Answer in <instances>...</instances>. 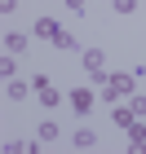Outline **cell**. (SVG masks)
<instances>
[{
  "mask_svg": "<svg viewBox=\"0 0 146 154\" xmlns=\"http://www.w3.org/2000/svg\"><path fill=\"white\" fill-rule=\"evenodd\" d=\"M133 84H137V71L111 75V79H106V88H102V97H106L111 106H115V97H128V93H133Z\"/></svg>",
  "mask_w": 146,
  "mask_h": 154,
  "instance_id": "1",
  "label": "cell"
},
{
  "mask_svg": "<svg viewBox=\"0 0 146 154\" xmlns=\"http://www.w3.org/2000/svg\"><path fill=\"white\" fill-rule=\"evenodd\" d=\"M36 93H40V106H58V101H62V93H58V88L44 79V75L36 79Z\"/></svg>",
  "mask_w": 146,
  "mask_h": 154,
  "instance_id": "2",
  "label": "cell"
},
{
  "mask_svg": "<svg viewBox=\"0 0 146 154\" xmlns=\"http://www.w3.org/2000/svg\"><path fill=\"white\" fill-rule=\"evenodd\" d=\"M71 110L75 115H89V110H93V88H75L71 93Z\"/></svg>",
  "mask_w": 146,
  "mask_h": 154,
  "instance_id": "3",
  "label": "cell"
},
{
  "mask_svg": "<svg viewBox=\"0 0 146 154\" xmlns=\"http://www.w3.org/2000/svg\"><path fill=\"white\" fill-rule=\"evenodd\" d=\"M111 123H115V128H133V123H137L133 106H111Z\"/></svg>",
  "mask_w": 146,
  "mask_h": 154,
  "instance_id": "4",
  "label": "cell"
},
{
  "mask_svg": "<svg viewBox=\"0 0 146 154\" xmlns=\"http://www.w3.org/2000/svg\"><path fill=\"white\" fill-rule=\"evenodd\" d=\"M71 145H75V150H93V145H97V132H93V128H75Z\"/></svg>",
  "mask_w": 146,
  "mask_h": 154,
  "instance_id": "5",
  "label": "cell"
},
{
  "mask_svg": "<svg viewBox=\"0 0 146 154\" xmlns=\"http://www.w3.org/2000/svg\"><path fill=\"white\" fill-rule=\"evenodd\" d=\"M128 137H133V141H128V150H137V154H142V150H146V123H142V119L128 128Z\"/></svg>",
  "mask_w": 146,
  "mask_h": 154,
  "instance_id": "6",
  "label": "cell"
},
{
  "mask_svg": "<svg viewBox=\"0 0 146 154\" xmlns=\"http://www.w3.org/2000/svg\"><path fill=\"white\" fill-rule=\"evenodd\" d=\"M102 66H106V57H102V48H89V53H84V71L93 75V71H102Z\"/></svg>",
  "mask_w": 146,
  "mask_h": 154,
  "instance_id": "7",
  "label": "cell"
},
{
  "mask_svg": "<svg viewBox=\"0 0 146 154\" xmlns=\"http://www.w3.org/2000/svg\"><path fill=\"white\" fill-rule=\"evenodd\" d=\"M58 31H62V26L53 22V18H40V22H36V35H40V40H53Z\"/></svg>",
  "mask_w": 146,
  "mask_h": 154,
  "instance_id": "8",
  "label": "cell"
},
{
  "mask_svg": "<svg viewBox=\"0 0 146 154\" xmlns=\"http://www.w3.org/2000/svg\"><path fill=\"white\" fill-rule=\"evenodd\" d=\"M5 88H9V101H22V97H27V79H18V75L5 79Z\"/></svg>",
  "mask_w": 146,
  "mask_h": 154,
  "instance_id": "9",
  "label": "cell"
},
{
  "mask_svg": "<svg viewBox=\"0 0 146 154\" xmlns=\"http://www.w3.org/2000/svg\"><path fill=\"white\" fill-rule=\"evenodd\" d=\"M22 48H27V35H18V31L5 35V53H22Z\"/></svg>",
  "mask_w": 146,
  "mask_h": 154,
  "instance_id": "10",
  "label": "cell"
},
{
  "mask_svg": "<svg viewBox=\"0 0 146 154\" xmlns=\"http://www.w3.org/2000/svg\"><path fill=\"white\" fill-rule=\"evenodd\" d=\"M40 141H58V123H53V119L40 123Z\"/></svg>",
  "mask_w": 146,
  "mask_h": 154,
  "instance_id": "11",
  "label": "cell"
},
{
  "mask_svg": "<svg viewBox=\"0 0 146 154\" xmlns=\"http://www.w3.org/2000/svg\"><path fill=\"white\" fill-rule=\"evenodd\" d=\"M0 75H5V79H13V75H18V66H13V53H5V57H0Z\"/></svg>",
  "mask_w": 146,
  "mask_h": 154,
  "instance_id": "12",
  "label": "cell"
},
{
  "mask_svg": "<svg viewBox=\"0 0 146 154\" xmlns=\"http://www.w3.org/2000/svg\"><path fill=\"white\" fill-rule=\"evenodd\" d=\"M53 44H58V48H75V35H71V31H58V35H53Z\"/></svg>",
  "mask_w": 146,
  "mask_h": 154,
  "instance_id": "13",
  "label": "cell"
},
{
  "mask_svg": "<svg viewBox=\"0 0 146 154\" xmlns=\"http://www.w3.org/2000/svg\"><path fill=\"white\" fill-rule=\"evenodd\" d=\"M9 150H40V145L36 141H5V154H9Z\"/></svg>",
  "mask_w": 146,
  "mask_h": 154,
  "instance_id": "14",
  "label": "cell"
},
{
  "mask_svg": "<svg viewBox=\"0 0 146 154\" xmlns=\"http://www.w3.org/2000/svg\"><path fill=\"white\" fill-rule=\"evenodd\" d=\"M128 106H133V115H137V119H146V97H133Z\"/></svg>",
  "mask_w": 146,
  "mask_h": 154,
  "instance_id": "15",
  "label": "cell"
},
{
  "mask_svg": "<svg viewBox=\"0 0 146 154\" xmlns=\"http://www.w3.org/2000/svg\"><path fill=\"white\" fill-rule=\"evenodd\" d=\"M137 9V0H115V13H133Z\"/></svg>",
  "mask_w": 146,
  "mask_h": 154,
  "instance_id": "16",
  "label": "cell"
},
{
  "mask_svg": "<svg viewBox=\"0 0 146 154\" xmlns=\"http://www.w3.org/2000/svg\"><path fill=\"white\" fill-rule=\"evenodd\" d=\"M13 9H18V0H0V13H5V18H9Z\"/></svg>",
  "mask_w": 146,
  "mask_h": 154,
  "instance_id": "17",
  "label": "cell"
},
{
  "mask_svg": "<svg viewBox=\"0 0 146 154\" xmlns=\"http://www.w3.org/2000/svg\"><path fill=\"white\" fill-rule=\"evenodd\" d=\"M62 5H67L71 13H84V0H62Z\"/></svg>",
  "mask_w": 146,
  "mask_h": 154,
  "instance_id": "18",
  "label": "cell"
}]
</instances>
